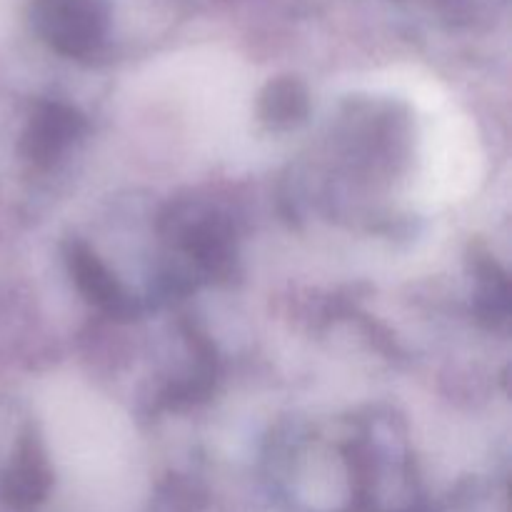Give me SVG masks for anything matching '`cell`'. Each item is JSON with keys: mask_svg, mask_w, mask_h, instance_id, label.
<instances>
[{"mask_svg": "<svg viewBox=\"0 0 512 512\" xmlns=\"http://www.w3.org/2000/svg\"><path fill=\"white\" fill-rule=\"evenodd\" d=\"M30 18L35 33L65 58L93 55L110 28L105 0H33Z\"/></svg>", "mask_w": 512, "mask_h": 512, "instance_id": "cell-1", "label": "cell"}, {"mask_svg": "<svg viewBox=\"0 0 512 512\" xmlns=\"http://www.w3.org/2000/svg\"><path fill=\"white\" fill-rule=\"evenodd\" d=\"M85 120L63 103H40L23 133V153L40 168L53 165L83 135Z\"/></svg>", "mask_w": 512, "mask_h": 512, "instance_id": "cell-2", "label": "cell"}, {"mask_svg": "<svg viewBox=\"0 0 512 512\" xmlns=\"http://www.w3.org/2000/svg\"><path fill=\"white\" fill-rule=\"evenodd\" d=\"M50 488H53V473H50L48 458H45L38 438L28 435L20 443L18 455L5 473L0 493L10 508L28 512L45 503Z\"/></svg>", "mask_w": 512, "mask_h": 512, "instance_id": "cell-3", "label": "cell"}, {"mask_svg": "<svg viewBox=\"0 0 512 512\" xmlns=\"http://www.w3.org/2000/svg\"><path fill=\"white\" fill-rule=\"evenodd\" d=\"M68 268L73 273L75 285L80 293L98 305L100 310L110 315H128L130 300L125 295L123 285L115 280V275L100 263L98 255L85 245L73 243L68 248Z\"/></svg>", "mask_w": 512, "mask_h": 512, "instance_id": "cell-4", "label": "cell"}, {"mask_svg": "<svg viewBox=\"0 0 512 512\" xmlns=\"http://www.w3.org/2000/svg\"><path fill=\"white\" fill-rule=\"evenodd\" d=\"M258 113L268 128L285 130L303 123L308 115V93L303 83L293 78H278L260 93Z\"/></svg>", "mask_w": 512, "mask_h": 512, "instance_id": "cell-5", "label": "cell"}, {"mask_svg": "<svg viewBox=\"0 0 512 512\" xmlns=\"http://www.w3.org/2000/svg\"><path fill=\"white\" fill-rule=\"evenodd\" d=\"M185 248H188V253L193 255L200 265H205L210 273L223 270L230 255L228 228H225L220 220H203V223L193 225V228L188 230Z\"/></svg>", "mask_w": 512, "mask_h": 512, "instance_id": "cell-6", "label": "cell"}, {"mask_svg": "<svg viewBox=\"0 0 512 512\" xmlns=\"http://www.w3.org/2000/svg\"><path fill=\"white\" fill-rule=\"evenodd\" d=\"M480 275V293L478 310L488 325H500L508 320L510 313V288L508 278L495 263H483L478 268Z\"/></svg>", "mask_w": 512, "mask_h": 512, "instance_id": "cell-7", "label": "cell"}]
</instances>
